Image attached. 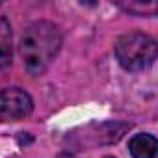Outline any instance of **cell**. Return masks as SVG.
Masks as SVG:
<instances>
[{
	"label": "cell",
	"instance_id": "cell-1",
	"mask_svg": "<svg viewBox=\"0 0 158 158\" xmlns=\"http://www.w3.org/2000/svg\"><path fill=\"white\" fill-rule=\"evenodd\" d=\"M61 30L50 21H37L26 26L21 37V58L24 69L39 76L43 74L61 47Z\"/></svg>",
	"mask_w": 158,
	"mask_h": 158
},
{
	"label": "cell",
	"instance_id": "cell-2",
	"mask_svg": "<svg viewBox=\"0 0 158 158\" xmlns=\"http://www.w3.org/2000/svg\"><path fill=\"white\" fill-rule=\"evenodd\" d=\"M115 58L127 71H143L156 60V41L143 32L123 34L115 43Z\"/></svg>",
	"mask_w": 158,
	"mask_h": 158
},
{
	"label": "cell",
	"instance_id": "cell-3",
	"mask_svg": "<svg viewBox=\"0 0 158 158\" xmlns=\"http://www.w3.org/2000/svg\"><path fill=\"white\" fill-rule=\"evenodd\" d=\"M34 101L21 88H6L0 91V121H19L32 114Z\"/></svg>",
	"mask_w": 158,
	"mask_h": 158
},
{
	"label": "cell",
	"instance_id": "cell-4",
	"mask_svg": "<svg viewBox=\"0 0 158 158\" xmlns=\"http://www.w3.org/2000/svg\"><path fill=\"white\" fill-rule=\"evenodd\" d=\"M156 149H158L156 138L151 134H145V132L134 134L128 141V151H130L132 158H154Z\"/></svg>",
	"mask_w": 158,
	"mask_h": 158
},
{
	"label": "cell",
	"instance_id": "cell-5",
	"mask_svg": "<svg viewBox=\"0 0 158 158\" xmlns=\"http://www.w3.org/2000/svg\"><path fill=\"white\" fill-rule=\"evenodd\" d=\"M13 60V34L10 21L0 17V69H6Z\"/></svg>",
	"mask_w": 158,
	"mask_h": 158
},
{
	"label": "cell",
	"instance_id": "cell-6",
	"mask_svg": "<svg viewBox=\"0 0 158 158\" xmlns=\"http://www.w3.org/2000/svg\"><path fill=\"white\" fill-rule=\"evenodd\" d=\"M119 6L125 11L134 13V15H154L156 10H158L156 2H147V4H141V2H121Z\"/></svg>",
	"mask_w": 158,
	"mask_h": 158
},
{
	"label": "cell",
	"instance_id": "cell-7",
	"mask_svg": "<svg viewBox=\"0 0 158 158\" xmlns=\"http://www.w3.org/2000/svg\"><path fill=\"white\" fill-rule=\"evenodd\" d=\"M104 158H114V156H104Z\"/></svg>",
	"mask_w": 158,
	"mask_h": 158
}]
</instances>
